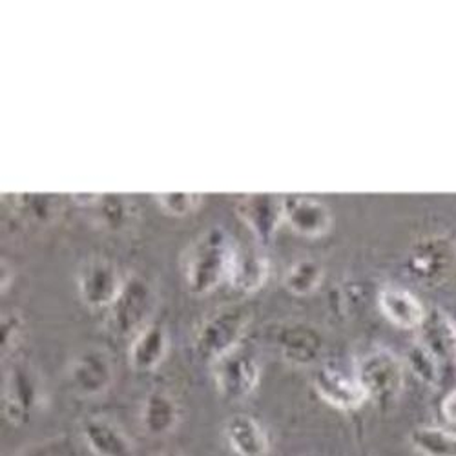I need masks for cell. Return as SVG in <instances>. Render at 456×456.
Masks as SVG:
<instances>
[{
    "mask_svg": "<svg viewBox=\"0 0 456 456\" xmlns=\"http://www.w3.org/2000/svg\"><path fill=\"white\" fill-rule=\"evenodd\" d=\"M236 241L223 226L214 224L188 245L181 257V273L188 292L207 296L226 281Z\"/></svg>",
    "mask_w": 456,
    "mask_h": 456,
    "instance_id": "6da1fadb",
    "label": "cell"
},
{
    "mask_svg": "<svg viewBox=\"0 0 456 456\" xmlns=\"http://www.w3.org/2000/svg\"><path fill=\"white\" fill-rule=\"evenodd\" d=\"M250 322L252 316L243 307L228 305L217 309L196 329V354L212 365L224 354L236 351L238 347H241V339L245 338Z\"/></svg>",
    "mask_w": 456,
    "mask_h": 456,
    "instance_id": "7a4b0ae2",
    "label": "cell"
},
{
    "mask_svg": "<svg viewBox=\"0 0 456 456\" xmlns=\"http://www.w3.org/2000/svg\"><path fill=\"white\" fill-rule=\"evenodd\" d=\"M156 309V292L151 283L142 276H128L126 283L106 311V325L111 334L119 338H134L150 322L151 313Z\"/></svg>",
    "mask_w": 456,
    "mask_h": 456,
    "instance_id": "3957f363",
    "label": "cell"
},
{
    "mask_svg": "<svg viewBox=\"0 0 456 456\" xmlns=\"http://www.w3.org/2000/svg\"><path fill=\"white\" fill-rule=\"evenodd\" d=\"M45 391L39 374L28 363L13 365L3 389V416L13 428L28 426L45 405Z\"/></svg>",
    "mask_w": 456,
    "mask_h": 456,
    "instance_id": "277c9868",
    "label": "cell"
},
{
    "mask_svg": "<svg viewBox=\"0 0 456 456\" xmlns=\"http://www.w3.org/2000/svg\"><path fill=\"white\" fill-rule=\"evenodd\" d=\"M354 374L369 400L382 405L395 402L403 391L405 367L402 360L389 349H376L365 354L360 360Z\"/></svg>",
    "mask_w": 456,
    "mask_h": 456,
    "instance_id": "5b68a950",
    "label": "cell"
},
{
    "mask_svg": "<svg viewBox=\"0 0 456 456\" xmlns=\"http://www.w3.org/2000/svg\"><path fill=\"white\" fill-rule=\"evenodd\" d=\"M128 276H123L119 267L106 257L86 259L75 278L77 294L92 311H108L121 294Z\"/></svg>",
    "mask_w": 456,
    "mask_h": 456,
    "instance_id": "8992f818",
    "label": "cell"
},
{
    "mask_svg": "<svg viewBox=\"0 0 456 456\" xmlns=\"http://www.w3.org/2000/svg\"><path fill=\"white\" fill-rule=\"evenodd\" d=\"M212 376L217 393L224 400L241 402L257 389L261 365L256 356L238 347L212 363Z\"/></svg>",
    "mask_w": 456,
    "mask_h": 456,
    "instance_id": "52a82bcc",
    "label": "cell"
},
{
    "mask_svg": "<svg viewBox=\"0 0 456 456\" xmlns=\"http://www.w3.org/2000/svg\"><path fill=\"white\" fill-rule=\"evenodd\" d=\"M116 379V365L108 351L86 347L68 367V382L79 398H99L110 391Z\"/></svg>",
    "mask_w": 456,
    "mask_h": 456,
    "instance_id": "ba28073f",
    "label": "cell"
},
{
    "mask_svg": "<svg viewBox=\"0 0 456 456\" xmlns=\"http://www.w3.org/2000/svg\"><path fill=\"white\" fill-rule=\"evenodd\" d=\"M454 269V248L440 236L416 241L407 257L409 274L422 285H442Z\"/></svg>",
    "mask_w": 456,
    "mask_h": 456,
    "instance_id": "9c48e42d",
    "label": "cell"
},
{
    "mask_svg": "<svg viewBox=\"0 0 456 456\" xmlns=\"http://www.w3.org/2000/svg\"><path fill=\"white\" fill-rule=\"evenodd\" d=\"M236 214L261 245H271L285 221V198L248 194L238 201Z\"/></svg>",
    "mask_w": 456,
    "mask_h": 456,
    "instance_id": "30bf717a",
    "label": "cell"
},
{
    "mask_svg": "<svg viewBox=\"0 0 456 456\" xmlns=\"http://www.w3.org/2000/svg\"><path fill=\"white\" fill-rule=\"evenodd\" d=\"M314 389L325 403L344 412L358 411L369 402L356 374H347L332 365H323L316 370Z\"/></svg>",
    "mask_w": 456,
    "mask_h": 456,
    "instance_id": "8fae6325",
    "label": "cell"
},
{
    "mask_svg": "<svg viewBox=\"0 0 456 456\" xmlns=\"http://www.w3.org/2000/svg\"><path fill=\"white\" fill-rule=\"evenodd\" d=\"M274 344L285 362L296 367L314 365L325 351L323 336L311 325L290 323L280 327Z\"/></svg>",
    "mask_w": 456,
    "mask_h": 456,
    "instance_id": "7c38bea8",
    "label": "cell"
},
{
    "mask_svg": "<svg viewBox=\"0 0 456 456\" xmlns=\"http://www.w3.org/2000/svg\"><path fill=\"white\" fill-rule=\"evenodd\" d=\"M269 274L271 263L267 256H263L250 245L236 243L224 283L241 294H254L265 287Z\"/></svg>",
    "mask_w": 456,
    "mask_h": 456,
    "instance_id": "4fadbf2b",
    "label": "cell"
},
{
    "mask_svg": "<svg viewBox=\"0 0 456 456\" xmlns=\"http://www.w3.org/2000/svg\"><path fill=\"white\" fill-rule=\"evenodd\" d=\"M183 409L168 391L156 389L144 396L139 409L141 429L154 438L172 435L181 424Z\"/></svg>",
    "mask_w": 456,
    "mask_h": 456,
    "instance_id": "5bb4252c",
    "label": "cell"
},
{
    "mask_svg": "<svg viewBox=\"0 0 456 456\" xmlns=\"http://www.w3.org/2000/svg\"><path fill=\"white\" fill-rule=\"evenodd\" d=\"M226 445L236 456H269L271 436L257 418L238 412L223 426Z\"/></svg>",
    "mask_w": 456,
    "mask_h": 456,
    "instance_id": "9a60e30c",
    "label": "cell"
},
{
    "mask_svg": "<svg viewBox=\"0 0 456 456\" xmlns=\"http://www.w3.org/2000/svg\"><path fill=\"white\" fill-rule=\"evenodd\" d=\"M285 223L303 238H322L332 226V216L325 203L309 196L285 198Z\"/></svg>",
    "mask_w": 456,
    "mask_h": 456,
    "instance_id": "2e32d148",
    "label": "cell"
},
{
    "mask_svg": "<svg viewBox=\"0 0 456 456\" xmlns=\"http://www.w3.org/2000/svg\"><path fill=\"white\" fill-rule=\"evenodd\" d=\"M170 351L168 330L159 323H148L128 346V363L137 372H151L161 367Z\"/></svg>",
    "mask_w": 456,
    "mask_h": 456,
    "instance_id": "e0dca14e",
    "label": "cell"
},
{
    "mask_svg": "<svg viewBox=\"0 0 456 456\" xmlns=\"http://www.w3.org/2000/svg\"><path fill=\"white\" fill-rule=\"evenodd\" d=\"M81 436L94 456H134L130 436L108 418H86L81 424Z\"/></svg>",
    "mask_w": 456,
    "mask_h": 456,
    "instance_id": "ac0fdd59",
    "label": "cell"
},
{
    "mask_svg": "<svg viewBox=\"0 0 456 456\" xmlns=\"http://www.w3.org/2000/svg\"><path fill=\"white\" fill-rule=\"evenodd\" d=\"M378 307L384 318L398 329H420L428 311L412 292L402 287L387 285L378 294Z\"/></svg>",
    "mask_w": 456,
    "mask_h": 456,
    "instance_id": "d6986e66",
    "label": "cell"
},
{
    "mask_svg": "<svg viewBox=\"0 0 456 456\" xmlns=\"http://www.w3.org/2000/svg\"><path fill=\"white\" fill-rule=\"evenodd\" d=\"M418 341L431 351L444 365L456 363V325L440 311L428 313L420 325Z\"/></svg>",
    "mask_w": 456,
    "mask_h": 456,
    "instance_id": "ffe728a7",
    "label": "cell"
},
{
    "mask_svg": "<svg viewBox=\"0 0 456 456\" xmlns=\"http://www.w3.org/2000/svg\"><path fill=\"white\" fill-rule=\"evenodd\" d=\"M88 208L95 210L97 221L108 231H123L132 223L137 207L128 196L95 194V200Z\"/></svg>",
    "mask_w": 456,
    "mask_h": 456,
    "instance_id": "44dd1931",
    "label": "cell"
},
{
    "mask_svg": "<svg viewBox=\"0 0 456 456\" xmlns=\"http://www.w3.org/2000/svg\"><path fill=\"white\" fill-rule=\"evenodd\" d=\"M412 449L422 456H456V431L442 426H420L409 435Z\"/></svg>",
    "mask_w": 456,
    "mask_h": 456,
    "instance_id": "7402d4cb",
    "label": "cell"
},
{
    "mask_svg": "<svg viewBox=\"0 0 456 456\" xmlns=\"http://www.w3.org/2000/svg\"><path fill=\"white\" fill-rule=\"evenodd\" d=\"M323 267L316 259H297L294 261L290 267L283 274V287L292 294V296H309L316 292V289L323 281Z\"/></svg>",
    "mask_w": 456,
    "mask_h": 456,
    "instance_id": "603a6c76",
    "label": "cell"
},
{
    "mask_svg": "<svg viewBox=\"0 0 456 456\" xmlns=\"http://www.w3.org/2000/svg\"><path fill=\"white\" fill-rule=\"evenodd\" d=\"M407 363L411 370L416 374V378L422 379L426 386H431V387L440 386L444 378V363L431 351H428L420 341H416V344L409 349Z\"/></svg>",
    "mask_w": 456,
    "mask_h": 456,
    "instance_id": "cb8c5ba5",
    "label": "cell"
},
{
    "mask_svg": "<svg viewBox=\"0 0 456 456\" xmlns=\"http://www.w3.org/2000/svg\"><path fill=\"white\" fill-rule=\"evenodd\" d=\"M154 200L159 205V208L165 214L172 216V217H184L188 214H192L203 203V196L201 194H188V192L156 194Z\"/></svg>",
    "mask_w": 456,
    "mask_h": 456,
    "instance_id": "d4e9b609",
    "label": "cell"
},
{
    "mask_svg": "<svg viewBox=\"0 0 456 456\" xmlns=\"http://www.w3.org/2000/svg\"><path fill=\"white\" fill-rule=\"evenodd\" d=\"M24 336V322L17 313L3 314V323H0V338H3V358L12 356L20 346Z\"/></svg>",
    "mask_w": 456,
    "mask_h": 456,
    "instance_id": "484cf974",
    "label": "cell"
},
{
    "mask_svg": "<svg viewBox=\"0 0 456 456\" xmlns=\"http://www.w3.org/2000/svg\"><path fill=\"white\" fill-rule=\"evenodd\" d=\"M71 442L66 436H55L24 447L17 456H71Z\"/></svg>",
    "mask_w": 456,
    "mask_h": 456,
    "instance_id": "4316f807",
    "label": "cell"
},
{
    "mask_svg": "<svg viewBox=\"0 0 456 456\" xmlns=\"http://www.w3.org/2000/svg\"><path fill=\"white\" fill-rule=\"evenodd\" d=\"M440 411H442V416L447 424L456 426V389H452L451 393H447L444 396Z\"/></svg>",
    "mask_w": 456,
    "mask_h": 456,
    "instance_id": "83f0119b",
    "label": "cell"
},
{
    "mask_svg": "<svg viewBox=\"0 0 456 456\" xmlns=\"http://www.w3.org/2000/svg\"><path fill=\"white\" fill-rule=\"evenodd\" d=\"M10 283H12V276H10V267H8V265H6L4 261H3V294H4V290H8Z\"/></svg>",
    "mask_w": 456,
    "mask_h": 456,
    "instance_id": "f1b7e54d",
    "label": "cell"
},
{
    "mask_svg": "<svg viewBox=\"0 0 456 456\" xmlns=\"http://www.w3.org/2000/svg\"><path fill=\"white\" fill-rule=\"evenodd\" d=\"M159 456H183L181 452H175V451H165V452H161Z\"/></svg>",
    "mask_w": 456,
    "mask_h": 456,
    "instance_id": "f546056e",
    "label": "cell"
}]
</instances>
